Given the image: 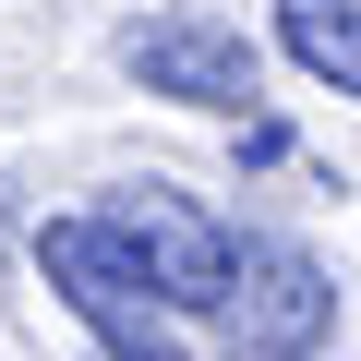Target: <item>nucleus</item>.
<instances>
[{"label":"nucleus","mask_w":361,"mask_h":361,"mask_svg":"<svg viewBox=\"0 0 361 361\" xmlns=\"http://www.w3.org/2000/svg\"><path fill=\"white\" fill-rule=\"evenodd\" d=\"M217 325L241 337V361H313L325 325H337V289H325V265H313L301 241H241Z\"/></svg>","instance_id":"nucleus-2"},{"label":"nucleus","mask_w":361,"mask_h":361,"mask_svg":"<svg viewBox=\"0 0 361 361\" xmlns=\"http://www.w3.org/2000/svg\"><path fill=\"white\" fill-rule=\"evenodd\" d=\"M121 73L145 97H169V109H253V37L217 25V13H193V0L121 25Z\"/></svg>","instance_id":"nucleus-3"},{"label":"nucleus","mask_w":361,"mask_h":361,"mask_svg":"<svg viewBox=\"0 0 361 361\" xmlns=\"http://www.w3.org/2000/svg\"><path fill=\"white\" fill-rule=\"evenodd\" d=\"M97 229L145 265V289H157V313H217L229 301V229L193 205V193H169V180H121V193L97 205Z\"/></svg>","instance_id":"nucleus-1"},{"label":"nucleus","mask_w":361,"mask_h":361,"mask_svg":"<svg viewBox=\"0 0 361 361\" xmlns=\"http://www.w3.org/2000/svg\"><path fill=\"white\" fill-rule=\"evenodd\" d=\"M37 265H49V289H61V301H73V313H85V325H97L121 361H145V349H157V325H169V313H157L145 265H133V253H121L97 217H61V229H37Z\"/></svg>","instance_id":"nucleus-4"},{"label":"nucleus","mask_w":361,"mask_h":361,"mask_svg":"<svg viewBox=\"0 0 361 361\" xmlns=\"http://www.w3.org/2000/svg\"><path fill=\"white\" fill-rule=\"evenodd\" d=\"M145 361H169V349H145Z\"/></svg>","instance_id":"nucleus-6"},{"label":"nucleus","mask_w":361,"mask_h":361,"mask_svg":"<svg viewBox=\"0 0 361 361\" xmlns=\"http://www.w3.org/2000/svg\"><path fill=\"white\" fill-rule=\"evenodd\" d=\"M277 49H289L313 85L361 97V0H277Z\"/></svg>","instance_id":"nucleus-5"}]
</instances>
